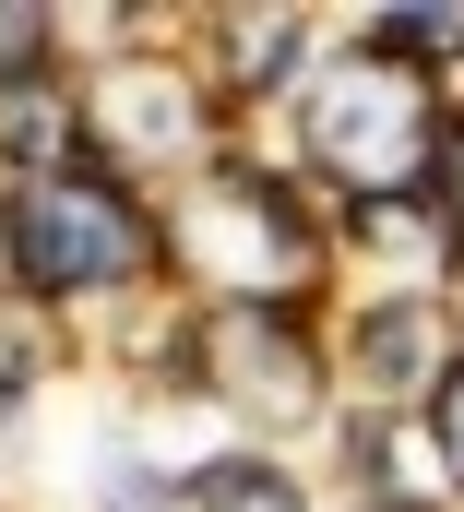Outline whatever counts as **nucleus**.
Returning a JSON list of instances; mask_svg holds the SVG:
<instances>
[{"label": "nucleus", "instance_id": "obj_1", "mask_svg": "<svg viewBox=\"0 0 464 512\" xmlns=\"http://www.w3.org/2000/svg\"><path fill=\"white\" fill-rule=\"evenodd\" d=\"M441 108H429V72L417 60H334L310 72V155L346 179L357 203H417L441 179Z\"/></svg>", "mask_w": 464, "mask_h": 512}, {"label": "nucleus", "instance_id": "obj_2", "mask_svg": "<svg viewBox=\"0 0 464 512\" xmlns=\"http://www.w3.org/2000/svg\"><path fill=\"white\" fill-rule=\"evenodd\" d=\"M0 262L36 298H119V286L155 274V215L96 167L24 179V191H0Z\"/></svg>", "mask_w": 464, "mask_h": 512}, {"label": "nucleus", "instance_id": "obj_3", "mask_svg": "<svg viewBox=\"0 0 464 512\" xmlns=\"http://www.w3.org/2000/svg\"><path fill=\"white\" fill-rule=\"evenodd\" d=\"M179 262H203L227 298L250 310H286L310 274H322V239H310V215H298V191L274 179V167H215L191 203H179Z\"/></svg>", "mask_w": 464, "mask_h": 512}, {"label": "nucleus", "instance_id": "obj_4", "mask_svg": "<svg viewBox=\"0 0 464 512\" xmlns=\"http://www.w3.org/2000/svg\"><path fill=\"white\" fill-rule=\"evenodd\" d=\"M191 370L227 393L238 417H262V429H286V417H310V405H322V346L298 334V310L215 298V322L191 334Z\"/></svg>", "mask_w": 464, "mask_h": 512}, {"label": "nucleus", "instance_id": "obj_5", "mask_svg": "<svg viewBox=\"0 0 464 512\" xmlns=\"http://www.w3.org/2000/svg\"><path fill=\"white\" fill-rule=\"evenodd\" d=\"M84 131L119 167H203L215 179V108H203L191 60H108L84 96Z\"/></svg>", "mask_w": 464, "mask_h": 512}, {"label": "nucleus", "instance_id": "obj_6", "mask_svg": "<svg viewBox=\"0 0 464 512\" xmlns=\"http://www.w3.org/2000/svg\"><path fill=\"white\" fill-rule=\"evenodd\" d=\"M441 334H453V322H441V298H429V286H393V298H369V310L346 322V358H357V382H369L381 417H393L405 393H441V382H453Z\"/></svg>", "mask_w": 464, "mask_h": 512}, {"label": "nucleus", "instance_id": "obj_7", "mask_svg": "<svg viewBox=\"0 0 464 512\" xmlns=\"http://www.w3.org/2000/svg\"><path fill=\"white\" fill-rule=\"evenodd\" d=\"M72 155H84V96L60 72H36V84L0 96V167H12V191L24 179H72Z\"/></svg>", "mask_w": 464, "mask_h": 512}, {"label": "nucleus", "instance_id": "obj_8", "mask_svg": "<svg viewBox=\"0 0 464 512\" xmlns=\"http://www.w3.org/2000/svg\"><path fill=\"white\" fill-rule=\"evenodd\" d=\"M215 48L250 96H274V84L310 72V12H215Z\"/></svg>", "mask_w": 464, "mask_h": 512}, {"label": "nucleus", "instance_id": "obj_9", "mask_svg": "<svg viewBox=\"0 0 464 512\" xmlns=\"http://www.w3.org/2000/svg\"><path fill=\"white\" fill-rule=\"evenodd\" d=\"M179 501H191V512H310V501H298V477H286V465H262V453L191 465V477H179Z\"/></svg>", "mask_w": 464, "mask_h": 512}, {"label": "nucleus", "instance_id": "obj_10", "mask_svg": "<svg viewBox=\"0 0 464 512\" xmlns=\"http://www.w3.org/2000/svg\"><path fill=\"white\" fill-rule=\"evenodd\" d=\"M36 382H48V334H36V310H0V417Z\"/></svg>", "mask_w": 464, "mask_h": 512}, {"label": "nucleus", "instance_id": "obj_11", "mask_svg": "<svg viewBox=\"0 0 464 512\" xmlns=\"http://www.w3.org/2000/svg\"><path fill=\"white\" fill-rule=\"evenodd\" d=\"M369 48H464V12H381Z\"/></svg>", "mask_w": 464, "mask_h": 512}, {"label": "nucleus", "instance_id": "obj_12", "mask_svg": "<svg viewBox=\"0 0 464 512\" xmlns=\"http://www.w3.org/2000/svg\"><path fill=\"white\" fill-rule=\"evenodd\" d=\"M429 441H441V465H453V489H464V358H453V382L429 393Z\"/></svg>", "mask_w": 464, "mask_h": 512}, {"label": "nucleus", "instance_id": "obj_13", "mask_svg": "<svg viewBox=\"0 0 464 512\" xmlns=\"http://www.w3.org/2000/svg\"><path fill=\"white\" fill-rule=\"evenodd\" d=\"M441 215H453V239H464V131L441 143Z\"/></svg>", "mask_w": 464, "mask_h": 512}, {"label": "nucleus", "instance_id": "obj_14", "mask_svg": "<svg viewBox=\"0 0 464 512\" xmlns=\"http://www.w3.org/2000/svg\"><path fill=\"white\" fill-rule=\"evenodd\" d=\"M369 512H381V501H369Z\"/></svg>", "mask_w": 464, "mask_h": 512}]
</instances>
